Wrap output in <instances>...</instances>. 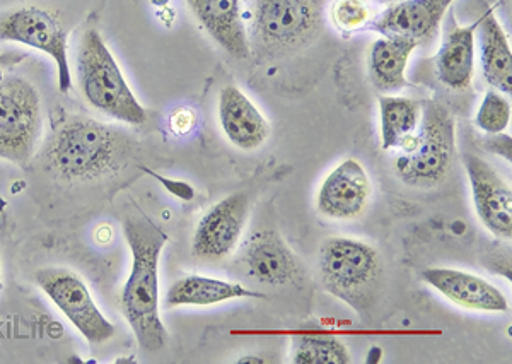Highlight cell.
Returning <instances> with one entry per match:
<instances>
[{"mask_svg": "<svg viewBox=\"0 0 512 364\" xmlns=\"http://www.w3.org/2000/svg\"><path fill=\"white\" fill-rule=\"evenodd\" d=\"M127 130L84 115H67L53 124L40 147V161L53 178L94 182L117 175L135 153Z\"/></svg>", "mask_w": 512, "mask_h": 364, "instance_id": "6da1fadb", "label": "cell"}, {"mask_svg": "<svg viewBox=\"0 0 512 364\" xmlns=\"http://www.w3.org/2000/svg\"><path fill=\"white\" fill-rule=\"evenodd\" d=\"M123 235L132 253V267L123 284L122 312L139 346L146 353H158L168 342L159 313V260L169 238L146 216L125 219Z\"/></svg>", "mask_w": 512, "mask_h": 364, "instance_id": "7a4b0ae2", "label": "cell"}, {"mask_svg": "<svg viewBox=\"0 0 512 364\" xmlns=\"http://www.w3.org/2000/svg\"><path fill=\"white\" fill-rule=\"evenodd\" d=\"M76 81L82 98L96 112L118 124H146V108L128 86L122 67L96 28L84 31L77 48Z\"/></svg>", "mask_w": 512, "mask_h": 364, "instance_id": "3957f363", "label": "cell"}, {"mask_svg": "<svg viewBox=\"0 0 512 364\" xmlns=\"http://www.w3.org/2000/svg\"><path fill=\"white\" fill-rule=\"evenodd\" d=\"M398 151L393 166L403 183L432 188L444 182L456 153V122L448 108L424 101L419 129Z\"/></svg>", "mask_w": 512, "mask_h": 364, "instance_id": "277c9868", "label": "cell"}, {"mask_svg": "<svg viewBox=\"0 0 512 364\" xmlns=\"http://www.w3.org/2000/svg\"><path fill=\"white\" fill-rule=\"evenodd\" d=\"M320 274L328 293L364 317L378 296L384 265L369 243L333 236L321 243Z\"/></svg>", "mask_w": 512, "mask_h": 364, "instance_id": "5b68a950", "label": "cell"}, {"mask_svg": "<svg viewBox=\"0 0 512 364\" xmlns=\"http://www.w3.org/2000/svg\"><path fill=\"white\" fill-rule=\"evenodd\" d=\"M43 101L30 79L0 71V159L26 166L43 136Z\"/></svg>", "mask_w": 512, "mask_h": 364, "instance_id": "8992f818", "label": "cell"}, {"mask_svg": "<svg viewBox=\"0 0 512 364\" xmlns=\"http://www.w3.org/2000/svg\"><path fill=\"white\" fill-rule=\"evenodd\" d=\"M250 45L272 57L303 47L316 35L321 0H251Z\"/></svg>", "mask_w": 512, "mask_h": 364, "instance_id": "52a82bcc", "label": "cell"}, {"mask_svg": "<svg viewBox=\"0 0 512 364\" xmlns=\"http://www.w3.org/2000/svg\"><path fill=\"white\" fill-rule=\"evenodd\" d=\"M35 281L89 344L101 346L113 339L115 325L101 313L86 282L76 272L65 267H45L36 272Z\"/></svg>", "mask_w": 512, "mask_h": 364, "instance_id": "ba28073f", "label": "cell"}, {"mask_svg": "<svg viewBox=\"0 0 512 364\" xmlns=\"http://www.w3.org/2000/svg\"><path fill=\"white\" fill-rule=\"evenodd\" d=\"M0 42H12L43 52L57 65L60 93L72 88L69 35L52 12L40 7H19L0 16Z\"/></svg>", "mask_w": 512, "mask_h": 364, "instance_id": "9c48e42d", "label": "cell"}, {"mask_svg": "<svg viewBox=\"0 0 512 364\" xmlns=\"http://www.w3.org/2000/svg\"><path fill=\"white\" fill-rule=\"evenodd\" d=\"M250 209V197L245 192L227 195L210 207L193 233V255L205 262L231 257L245 233Z\"/></svg>", "mask_w": 512, "mask_h": 364, "instance_id": "30bf717a", "label": "cell"}, {"mask_svg": "<svg viewBox=\"0 0 512 364\" xmlns=\"http://www.w3.org/2000/svg\"><path fill=\"white\" fill-rule=\"evenodd\" d=\"M463 165L472 187L478 219L492 235L502 240H511L512 192L509 183L489 161L477 154H463Z\"/></svg>", "mask_w": 512, "mask_h": 364, "instance_id": "8fae6325", "label": "cell"}, {"mask_svg": "<svg viewBox=\"0 0 512 364\" xmlns=\"http://www.w3.org/2000/svg\"><path fill=\"white\" fill-rule=\"evenodd\" d=\"M373 195L367 171L357 159H344L321 183L316 197L318 211L335 221L361 218Z\"/></svg>", "mask_w": 512, "mask_h": 364, "instance_id": "7c38bea8", "label": "cell"}, {"mask_svg": "<svg viewBox=\"0 0 512 364\" xmlns=\"http://www.w3.org/2000/svg\"><path fill=\"white\" fill-rule=\"evenodd\" d=\"M454 0H398L378 12L369 30L381 36L405 38L417 45L431 43L441 30Z\"/></svg>", "mask_w": 512, "mask_h": 364, "instance_id": "4fadbf2b", "label": "cell"}, {"mask_svg": "<svg viewBox=\"0 0 512 364\" xmlns=\"http://www.w3.org/2000/svg\"><path fill=\"white\" fill-rule=\"evenodd\" d=\"M239 265L250 279L272 288L287 286L299 276L296 255L274 229L258 231L245 241Z\"/></svg>", "mask_w": 512, "mask_h": 364, "instance_id": "5bb4252c", "label": "cell"}, {"mask_svg": "<svg viewBox=\"0 0 512 364\" xmlns=\"http://www.w3.org/2000/svg\"><path fill=\"white\" fill-rule=\"evenodd\" d=\"M422 281L429 284L437 293L443 294L453 305L465 310L483 313L509 312V303L504 294L494 284L472 272L456 271V269H425Z\"/></svg>", "mask_w": 512, "mask_h": 364, "instance_id": "9a60e30c", "label": "cell"}, {"mask_svg": "<svg viewBox=\"0 0 512 364\" xmlns=\"http://www.w3.org/2000/svg\"><path fill=\"white\" fill-rule=\"evenodd\" d=\"M217 113L224 136L239 151L253 153L265 146L272 129L267 118L238 86L227 84L221 89Z\"/></svg>", "mask_w": 512, "mask_h": 364, "instance_id": "2e32d148", "label": "cell"}, {"mask_svg": "<svg viewBox=\"0 0 512 364\" xmlns=\"http://www.w3.org/2000/svg\"><path fill=\"white\" fill-rule=\"evenodd\" d=\"M246 0H187L195 18L212 40L238 60L250 59L251 45L245 23Z\"/></svg>", "mask_w": 512, "mask_h": 364, "instance_id": "e0dca14e", "label": "cell"}, {"mask_svg": "<svg viewBox=\"0 0 512 364\" xmlns=\"http://www.w3.org/2000/svg\"><path fill=\"white\" fill-rule=\"evenodd\" d=\"M477 30L478 21L468 26H460L453 16L449 18L436 57L437 77L446 88L454 91L470 88L475 72Z\"/></svg>", "mask_w": 512, "mask_h": 364, "instance_id": "ac0fdd59", "label": "cell"}, {"mask_svg": "<svg viewBox=\"0 0 512 364\" xmlns=\"http://www.w3.org/2000/svg\"><path fill=\"white\" fill-rule=\"evenodd\" d=\"M417 47V43L395 36H381L371 45L367 69L369 79L379 93H398L412 86L408 83L407 69Z\"/></svg>", "mask_w": 512, "mask_h": 364, "instance_id": "d6986e66", "label": "cell"}, {"mask_svg": "<svg viewBox=\"0 0 512 364\" xmlns=\"http://www.w3.org/2000/svg\"><path fill=\"white\" fill-rule=\"evenodd\" d=\"M480 62L485 81L502 94L512 93V52L506 31L495 18L494 9L478 19Z\"/></svg>", "mask_w": 512, "mask_h": 364, "instance_id": "ffe728a7", "label": "cell"}, {"mask_svg": "<svg viewBox=\"0 0 512 364\" xmlns=\"http://www.w3.org/2000/svg\"><path fill=\"white\" fill-rule=\"evenodd\" d=\"M265 294L256 293L238 282L221 281L205 276H185L169 288L166 306H212L226 301L260 300Z\"/></svg>", "mask_w": 512, "mask_h": 364, "instance_id": "44dd1931", "label": "cell"}, {"mask_svg": "<svg viewBox=\"0 0 512 364\" xmlns=\"http://www.w3.org/2000/svg\"><path fill=\"white\" fill-rule=\"evenodd\" d=\"M381 120V147L384 151L400 149L419 129L424 101L405 96H378Z\"/></svg>", "mask_w": 512, "mask_h": 364, "instance_id": "7402d4cb", "label": "cell"}, {"mask_svg": "<svg viewBox=\"0 0 512 364\" xmlns=\"http://www.w3.org/2000/svg\"><path fill=\"white\" fill-rule=\"evenodd\" d=\"M294 364H349V349L333 335L303 334L292 341Z\"/></svg>", "mask_w": 512, "mask_h": 364, "instance_id": "603a6c76", "label": "cell"}, {"mask_svg": "<svg viewBox=\"0 0 512 364\" xmlns=\"http://www.w3.org/2000/svg\"><path fill=\"white\" fill-rule=\"evenodd\" d=\"M378 16L373 0H333L330 18L340 33L369 30Z\"/></svg>", "mask_w": 512, "mask_h": 364, "instance_id": "cb8c5ba5", "label": "cell"}, {"mask_svg": "<svg viewBox=\"0 0 512 364\" xmlns=\"http://www.w3.org/2000/svg\"><path fill=\"white\" fill-rule=\"evenodd\" d=\"M511 124V103L497 89H489L478 106L475 125L487 136L502 134Z\"/></svg>", "mask_w": 512, "mask_h": 364, "instance_id": "d4e9b609", "label": "cell"}, {"mask_svg": "<svg viewBox=\"0 0 512 364\" xmlns=\"http://www.w3.org/2000/svg\"><path fill=\"white\" fill-rule=\"evenodd\" d=\"M485 147L489 149L490 153L499 154L502 158H507V161H511V137L495 134L487 139Z\"/></svg>", "mask_w": 512, "mask_h": 364, "instance_id": "484cf974", "label": "cell"}, {"mask_svg": "<svg viewBox=\"0 0 512 364\" xmlns=\"http://www.w3.org/2000/svg\"><path fill=\"white\" fill-rule=\"evenodd\" d=\"M169 125L175 134H187L188 130L193 127V113L187 112V110H178L171 115Z\"/></svg>", "mask_w": 512, "mask_h": 364, "instance_id": "4316f807", "label": "cell"}, {"mask_svg": "<svg viewBox=\"0 0 512 364\" xmlns=\"http://www.w3.org/2000/svg\"><path fill=\"white\" fill-rule=\"evenodd\" d=\"M26 59H28V53L24 52L0 53V71H6V69H11V67L23 64Z\"/></svg>", "mask_w": 512, "mask_h": 364, "instance_id": "83f0119b", "label": "cell"}, {"mask_svg": "<svg viewBox=\"0 0 512 364\" xmlns=\"http://www.w3.org/2000/svg\"><path fill=\"white\" fill-rule=\"evenodd\" d=\"M238 363H263L260 358H241Z\"/></svg>", "mask_w": 512, "mask_h": 364, "instance_id": "f1b7e54d", "label": "cell"}, {"mask_svg": "<svg viewBox=\"0 0 512 364\" xmlns=\"http://www.w3.org/2000/svg\"><path fill=\"white\" fill-rule=\"evenodd\" d=\"M376 2H381V4L388 6V4H393V2H398V0H376Z\"/></svg>", "mask_w": 512, "mask_h": 364, "instance_id": "f546056e", "label": "cell"}]
</instances>
